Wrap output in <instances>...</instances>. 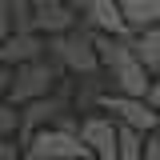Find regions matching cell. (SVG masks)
Instances as JSON below:
<instances>
[{"label": "cell", "instance_id": "6da1fadb", "mask_svg": "<svg viewBox=\"0 0 160 160\" xmlns=\"http://www.w3.org/2000/svg\"><path fill=\"white\" fill-rule=\"evenodd\" d=\"M48 56L56 60L64 72H72V76H96L100 68V48H96V32L92 28H68V32H56V36H48Z\"/></svg>", "mask_w": 160, "mask_h": 160}, {"label": "cell", "instance_id": "7a4b0ae2", "mask_svg": "<svg viewBox=\"0 0 160 160\" xmlns=\"http://www.w3.org/2000/svg\"><path fill=\"white\" fill-rule=\"evenodd\" d=\"M20 160H92L88 144L80 140L76 128H64V124H48L24 140V156Z\"/></svg>", "mask_w": 160, "mask_h": 160}, {"label": "cell", "instance_id": "3957f363", "mask_svg": "<svg viewBox=\"0 0 160 160\" xmlns=\"http://www.w3.org/2000/svg\"><path fill=\"white\" fill-rule=\"evenodd\" d=\"M64 72L56 60L48 56H36V60H24L16 64V76H12V88H8V100L12 104H28V100L36 96H48V92H56V76Z\"/></svg>", "mask_w": 160, "mask_h": 160}, {"label": "cell", "instance_id": "277c9868", "mask_svg": "<svg viewBox=\"0 0 160 160\" xmlns=\"http://www.w3.org/2000/svg\"><path fill=\"white\" fill-rule=\"evenodd\" d=\"M96 108L112 112L120 124H132L140 132H156V124H160V108L148 96H128V92H116V88L112 92H100Z\"/></svg>", "mask_w": 160, "mask_h": 160}, {"label": "cell", "instance_id": "5b68a950", "mask_svg": "<svg viewBox=\"0 0 160 160\" xmlns=\"http://www.w3.org/2000/svg\"><path fill=\"white\" fill-rule=\"evenodd\" d=\"M80 140L88 144L92 160H120V120L112 112H88L80 116Z\"/></svg>", "mask_w": 160, "mask_h": 160}, {"label": "cell", "instance_id": "8992f818", "mask_svg": "<svg viewBox=\"0 0 160 160\" xmlns=\"http://www.w3.org/2000/svg\"><path fill=\"white\" fill-rule=\"evenodd\" d=\"M48 52V36L36 32V28H12L8 36L0 40V60L4 64H24V60H36Z\"/></svg>", "mask_w": 160, "mask_h": 160}, {"label": "cell", "instance_id": "52a82bcc", "mask_svg": "<svg viewBox=\"0 0 160 160\" xmlns=\"http://www.w3.org/2000/svg\"><path fill=\"white\" fill-rule=\"evenodd\" d=\"M76 8L80 4H68V0H36L28 28H36V32H44V36L68 32V28H76Z\"/></svg>", "mask_w": 160, "mask_h": 160}, {"label": "cell", "instance_id": "ba28073f", "mask_svg": "<svg viewBox=\"0 0 160 160\" xmlns=\"http://www.w3.org/2000/svg\"><path fill=\"white\" fill-rule=\"evenodd\" d=\"M84 20L92 32H132L120 0H84Z\"/></svg>", "mask_w": 160, "mask_h": 160}, {"label": "cell", "instance_id": "9c48e42d", "mask_svg": "<svg viewBox=\"0 0 160 160\" xmlns=\"http://www.w3.org/2000/svg\"><path fill=\"white\" fill-rule=\"evenodd\" d=\"M132 44H136V56L148 64V72H160V24L132 32Z\"/></svg>", "mask_w": 160, "mask_h": 160}, {"label": "cell", "instance_id": "30bf717a", "mask_svg": "<svg viewBox=\"0 0 160 160\" xmlns=\"http://www.w3.org/2000/svg\"><path fill=\"white\" fill-rule=\"evenodd\" d=\"M120 4H124V20H128L132 32L160 24V0H120Z\"/></svg>", "mask_w": 160, "mask_h": 160}, {"label": "cell", "instance_id": "8fae6325", "mask_svg": "<svg viewBox=\"0 0 160 160\" xmlns=\"http://www.w3.org/2000/svg\"><path fill=\"white\" fill-rule=\"evenodd\" d=\"M144 136L148 132H140L132 124H120V160H140L144 156Z\"/></svg>", "mask_w": 160, "mask_h": 160}, {"label": "cell", "instance_id": "7c38bea8", "mask_svg": "<svg viewBox=\"0 0 160 160\" xmlns=\"http://www.w3.org/2000/svg\"><path fill=\"white\" fill-rule=\"evenodd\" d=\"M16 128H20V104L0 96V136H16Z\"/></svg>", "mask_w": 160, "mask_h": 160}, {"label": "cell", "instance_id": "4fadbf2b", "mask_svg": "<svg viewBox=\"0 0 160 160\" xmlns=\"http://www.w3.org/2000/svg\"><path fill=\"white\" fill-rule=\"evenodd\" d=\"M12 4V12H16V28H28V20H32V8H36V0H8Z\"/></svg>", "mask_w": 160, "mask_h": 160}, {"label": "cell", "instance_id": "5bb4252c", "mask_svg": "<svg viewBox=\"0 0 160 160\" xmlns=\"http://www.w3.org/2000/svg\"><path fill=\"white\" fill-rule=\"evenodd\" d=\"M24 156V144L16 136H0V160H20Z\"/></svg>", "mask_w": 160, "mask_h": 160}, {"label": "cell", "instance_id": "9a60e30c", "mask_svg": "<svg viewBox=\"0 0 160 160\" xmlns=\"http://www.w3.org/2000/svg\"><path fill=\"white\" fill-rule=\"evenodd\" d=\"M12 28H16V12H12V4H8V0H0V40L8 36Z\"/></svg>", "mask_w": 160, "mask_h": 160}, {"label": "cell", "instance_id": "2e32d148", "mask_svg": "<svg viewBox=\"0 0 160 160\" xmlns=\"http://www.w3.org/2000/svg\"><path fill=\"white\" fill-rule=\"evenodd\" d=\"M140 160H160V132H148L144 136V156Z\"/></svg>", "mask_w": 160, "mask_h": 160}, {"label": "cell", "instance_id": "e0dca14e", "mask_svg": "<svg viewBox=\"0 0 160 160\" xmlns=\"http://www.w3.org/2000/svg\"><path fill=\"white\" fill-rule=\"evenodd\" d=\"M12 76H16V68L0 60V96H8V88H12Z\"/></svg>", "mask_w": 160, "mask_h": 160}, {"label": "cell", "instance_id": "ac0fdd59", "mask_svg": "<svg viewBox=\"0 0 160 160\" xmlns=\"http://www.w3.org/2000/svg\"><path fill=\"white\" fill-rule=\"evenodd\" d=\"M148 100L160 108V72H152V88H148Z\"/></svg>", "mask_w": 160, "mask_h": 160}, {"label": "cell", "instance_id": "d6986e66", "mask_svg": "<svg viewBox=\"0 0 160 160\" xmlns=\"http://www.w3.org/2000/svg\"><path fill=\"white\" fill-rule=\"evenodd\" d=\"M156 132H160V124H156Z\"/></svg>", "mask_w": 160, "mask_h": 160}]
</instances>
